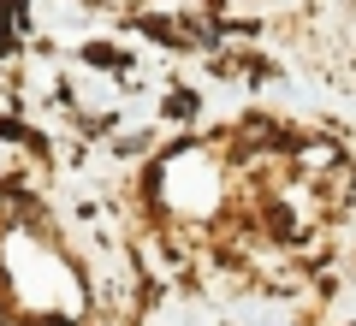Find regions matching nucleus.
<instances>
[{"label":"nucleus","mask_w":356,"mask_h":326,"mask_svg":"<svg viewBox=\"0 0 356 326\" xmlns=\"http://www.w3.org/2000/svg\"><path fill=\"white\" fill-rule=\"evenodd\" d=\"M0 36H6V24H0Z\"/></svg>","instance_id":"1"}]
</instances>
